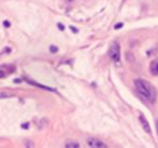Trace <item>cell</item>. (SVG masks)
<instances>
[{"mask_svg": "<svg viewBox=\"0 0 158 148\" xmlns=\"http://www.w3.org/2000/svg\"><path fill=\"white\" fill-rule=\"evenodd\" d=\"M139 120H140V123L141 125L143 126V129H144V131L147 133V134H152V130H151V126H149V123L148 121H147L146 119H145V117L143 115H140V117H139Z\"/></svg>", "mask_w": 158, "mask_h": 148, "instance_id": "4", "label": "cell"}, {"mask_svg": "<svg viewBox=\"0 0 158 148\" xmlns=\"http://www.w3.org/2000/svg\"><path fill=\"white\" fill-rule=\"evenodd\" d=\"M108 55H110V60H113L114 62H118L120 59V47H119L118 42H113L110 47L108 50Z\"/></svg>", "mask_w": 158, "mask_h": 148, "instance_id": "2", "label": "cell"}, {"mask_svg": "<svg viewBox=\"0 0 158 148\" xmlns=\"http://www.w3.org/2000/svg\"><path fill=\"white\" fill-rule=\"evenodd\" d=\"M22 128L23 129H28V123H26V124H22Z\"/></svg>", "mask_w": 158, "mask_h": 148, "instance_id": "12", "label": "cell"}, {"mask_svg": "<svg viewBox=\"0 0 158 148\" xmlns=\"http://www.w3.org/2000/svg\"><path fill=\"white\" fill-rule=\"evenodd\" d=\"M57 27H59L61 31H64V25L63 24H60V23H59V24H57Z\"/></svg>", "mask_w": 158, "mask_h": 148, "instance_id": "11", "label": "cell"}, {"mask_svg": "<svg viewBox=\"0 0 158 148\" xmlns=\"http://www.w3.org/2000/svg\"><path fill=\"white\" fill-rule=\"evenodd\" d=\"M156 130H157V133H158V119L156 120Z\"/></svg>", "mask_w": 158, "mask_h": 148, "instance_id": "13", "label": "cell"}, {"mask_svg": "<svg viewBox=\"0 0 158 148\" xmlns=\"http://www.w3.org/2000/svg\"><path fill=\"white\" fill-rule=\"evenodd\" d=\"M67 1H69V2H72V1H73V0H67Z\"/></svg>", "mask_w": 158, "mask_h": 148, "instance_id": "14", "label": "cell"}, {"mask_svg": "<svg viewBox=\"0 0 158 148\" xmlns=\"http://www.w3.org/2000/svg\"><path fill=\"white\" fill-rule=\"evenodd\" d=\"M3 26H5V27H10V26H11V24H10L9 21H5V22H3Z\"/></svg>", "mask_w": 158, "mask_h": 148, "instance_id": "9", "label": "cell"}, {"mask_svg": "<svg viewBox=\"0 0 158 148\" xmlns=\"http://www.w3.org/2000/svg\"><path fill=\"white\" fill-rule=\"evenodd\" d=\"M88 145L92 148H105L107 147L104 142H102L101 139L95 138V137H89L88 138Z\"/></svg>", "mask_w": 158, "mask_h": 148, "instance_id": "3", "label": "cell"}, {"mask_svg": "<svg viewBox=\"0 0 158 148\" xmlns=\"http://www.w3.org/2000/svg\"><path fill=\"white\" fill-rule=\"evenodd\" d=\"M57 51H59V48H57V47H55V46L50 47V52L51 53H56Z\"/></svg>", "mask_w": 158, "mask_h": 148, "instance_id": "7", "label": "cell"}, {"mask_svg": "<svg viewBox=\"0 0 158 148\" xmlns=\"http://www.w3.org/2000/svg\"><path fill=\"white\" fill-rule=\"evenodd\" d=\"M135 84V89L149 103H154L157 98V91L156 89L147 81L143 80V79H136L134 81Z\"/></svg>", "mask_w": 158, "mask_h": 148, "instance_id": "1", "label": "cell"}, {"mask_svg": "<svg viewBox=\"0 0 158 148\" xmlns=\"http://www.w3.org/2000/svg\"><path fill=\"white\" fill-rule=\"evenodd\" d=\"M149 72L153 76H158V59L154 60L149 65Z\"/></svg>", "mask_w": 158, "mask_h": 148, "instance_id": "5", "label": "cell"}, {"mask_svg": "<svg viewBox=\"0 0 158 148\" xmlns=\"http://www.w3.org/2000/svg\"><path fill=\"white\" fill-rule=\"evenodd\" d=\"M70 29H72V31H73V33H75V34H77V33H78V29H77V28H75L74 26H70Z\"/></svg>", "mask_w": 158, "mask_h": 148, "instance_id": "10", "label": "cell"}, {"mask_svg": "<svg viewBox=\"0 0 158 148\" xmlns=\"http://www.w3.org/2000/svg\"><path fill=\"white\" fill-rule=\"evenodd\" d=\"M65 146L67 148H79L80 147V145H79L78 143H76V142H69V143L66 144Z\"/></svg>", "mask_w": 158, "mask_h": 148, "instance_id": "6", "label": "cell"}, {"mask_svg": "<svg viewBox=\"0 0 158 148\" xmlns=\"http://www.w3.org/2000/svg\"><path fill=\"white\" fill-rule=\"evenodd\" d=\"M123 23H118V24L115 25V29H119V28H121V27H123Z\"/></svg>", "mask_w": 158, "mask_h": 148, "instance_id": "8", "label": "cell"}]
</instances>
